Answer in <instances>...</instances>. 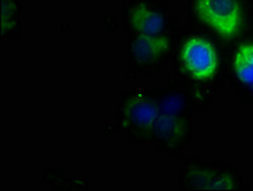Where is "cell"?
Wrapping results in <instances>:
<instances>
[{
	"label": "cell",
	"mask_w": 253,
	"mask_h": 191,
	"mask_svg": "<svg viewBox=\"0 0 253 191\" xmlns=\"http://www.w3.org/2000/svg\"><path fill=\"white\" fill-rule=\"evenodd\" d=\"M125 52L132 68L153 74L172 59L179 30L172 8L163 0H130L122 8Z\"/></svg>",
	"instance_id": "obj_1"
},
{
	"label": "cell",
	"mask_w": 253,
	"mask_h": 191,
	"mask_svg": "<svg viewBox=\"0 0 253 191\" xmlns=\"http://www.w3.org/2000/svg\"><path fill=\"white\" fill-rule=\"evenodd\" d=\"M172 61L177 83L185 87L196 103L206 101L221 72V52L216 39L196 27L179 30Z\"/></svg>",
	"instance_id": "obj_2"
},
{
	"label": "cell",
	"mask_w": 253,
	"mask_h": 191,
	"mask_svg": "<svg viewBox=\"0 0 253 191\" xmlns=\"http://www.w3.org/2000/svg\"><path fill=\"white\" fill-rule=\"evenodd\" d=\"M158 116L154 129V144L167 154H178L188 145L192 134L194 97L177 82L157 90Z\"/></svg>",
	"instance_id": "obj_3"
},
{
	"label": "cell",
	"mask_w": 253,
	"mask_h": 191,
	"mask_svg": "<svg viewBox=\"0 0 253 191\" xmlns=\"http://www.w3.org/2000/svg\"><path fill=\"white\" fill-rule=\"evenodd\" d=\"M187 6L195 27L224 42L239 39L250 22L248 0H187Z\"/></svg>",
	"instance_id": "obj_4"
},
{
	"label": "cell",
	"mask_w": 253,
	"mask_h": 191,
	"mask_svg": "<svg viewBox=\"0 0 253 191\" xmlns=\"http://www.w3.org/2000/svg\"><path fill=\"white\" fill-rule=\"evenodd\" d=\"M158 116L157 90L134 88L122 95L117 108V123L137 144H153Z\"/></svg>",
	"instance_id": "obj_5"
},
{
	"label": "cell",
	"mask_w": 253,
	"mask_h": 191,
	"mask_svg": "<svg viewBox=\"0 0 253 191\" xmlns=\"http://www.w3.org/2000/svg\"><path fill=\"white\" fill-rule=\"evenodd\" d=\"M181 186L185 189H234V177L205 162L190 159L181 171Z\"/></svg>",
	"instance_id": "obj_6"
},
{
	"label": "cell",
	"mask_w": 253,
	"mask_h": 191,
	"mask_svg": "<svg viewBox=\"0 0 253 191\" xmlns=\"http://www.w3.org/2000/svg\"><path fill=\"white\" fill-rule=\"evenodd\" d=\"M229 72L235 86L253 96V37L237 44L230 56Z\"/></svg>",
	"instance_id": "obj_7"
},
{
	"label": "cell",
	"mask_w": 253,
	"mask_h": 191,
	"mask_svg": "<svg viewBox=\"0 0 253 191\" xmlns=\"http://www.w3.org/2000/svg\"><path fill=\"white\" fill-rule=\"evenodd\" d=\"M1 24H3V39L5 41L21 36V1L19 0L1 1Z\"/></svg>",
	"instance_id": "obj_8"
}]
</instances>
